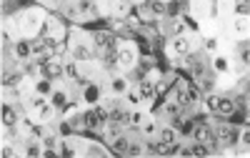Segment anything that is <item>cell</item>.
Returning <instances> with one entry per match:
<instances>
[{"label":"cell","instance_id":"obj_1","mask_svg":"<svg viewBox=\"0 0 250 158\" xmlns=\"http://www.w3.org/2000/svg\"><path fill=\"white\" fill-rule=\"evenodd\" d=\"M50 10H45L43 5H33V8H20L15 13V23L20 30V38H40L43 35V25H45V18Z\"/></svg>","mask_w":250,"mask_h":158},{"label":"cell","instance_id":"obj_2","mask_svg":"<svg viewBox=\"0 0 250 158\" xmlns=\"http://www.w3.org/2000/svg\"><path fill=\"white\" fill-rule=\"evenodd\" d=\"M68 53H70V58H75L78 63L90 61V58H98L95 55V48H93L90 30H83L80 25L68 28Z\"/></svg>","mask_w":250,"mask_h":158},{"label":"cell","instance_id":"obj_3","mask_svg":"<svg viewBox=\"0 0 250 158\" xmlns=\"http://www.w3.org/2000/svg\"><path fill=\"white\" fill-rule=\"evenodd\" d=\"M163 48H165L168 61H173V58H185V55L200 50V33L198 30H190L188 35L168 38V41H163Z\"/></svg>","mask_w":250,"mask_h":158},{"label":"cell","instance_id":"obj_4","mask_svg":"<svg viewBox=\"0 0 250 158\" xmlns=\"http://www.w3.org/2000/svg\"><path fill=\"white\" fill-rule=\"evenodd\" d=\"M115 58H118V70L130 73L138 66V61H140V50H138V41H135V38H118Z\"/></svg>","mask_w":250,"mask_h":158},{"label":"cell","instance_id":"obj_5","mask_svg":"<svg viewBox=\"0 0 250 158\" xmlns=\"http://www.w3.org/2000/svg\"><path fill=\"white\" fill-rule=\"evenodd\" d=\"M40 38H45V41L53 43V45L68 41V28H65V23H62V18L58 13H48L45 25H43V35Z\"/></svg>","mask_w":250,"mask_h":158},{"label":"cell","instance_id":"obj_6","mask_svg":"<svg viewBox=\"0 0 250 158\" xmlns=\"http://www.w3.org/2000/svg\"><path fill=\"white\" fill-rule=\"evenodd\" d=\"M130 86H133V83L128 81V75H125L123 70H113V73H108L105 78H103V83H100L103 95H110V98H123L125 90H128Z\"/></svg>","mask_w":250,"mask_h":158},{"label":"cell","instance_id":"obj_7","mask_svg":"<svg viewBox=\"0 0 250 158\" xmlns=\"http://www.w3.org/2000/svg\"><path fill=\"white\" fill-rule=\"evenodd\" d=\"M223 35H225L230 43H235V41H248V38H250V21H248V18H243V15L228 18V21L223 23Z\"/></svg>","mask_w":250,"mask_h":158},{"label":"cell","instance_id":"obj_8","mask_svg":"<svg viewBox=\"0 0 250 158\" xmlns=\"http://www.w3.org/2000/svg\"><path fill=\"white\" fill-rule=\"evenodd\" d=\"M183 13L190 18V21L195 23V28H198L200 21H205V18H213V15H215V0H185Z\"/></svg>","mask_w":250,"mask_h":158},{"label":"cell","instance_id":"obj_9","mask_svg":"<svg viewBox=\"0 0 250 158\" xmlns=\"http://www.w3.org/2000/svg\"><path fill=\"white\" fill-rule=\"evenodd\" d=\"M93 35V48H95V55H105V53H115L118 48V35L113 30H90Z\"/></svg>","mask_w":250,"mask_h":158},{"label":"cell","instance_id":"obj_10","mask_svg":"<svg viewBox=\"0 0 250 158\" xmlns=\"http://www.w3.org/2000/svg\"><path fill=\"white\" fill-rule=\"evenodd\" d=\"M153 113L158 115L160 123H170L173 118H178V115L183 113V108H180V103L173 98V93L168 90V93H165V101H160V103L153 108Z\"/></svg>","mask_w":250,"mask_h":158},{"label":"cell","instance_id":"obj_11","mask_svg":"<svg viewBox=\"0 0 250 158\" xmlns=\"http://www.w3.org/2000/svg\"><path fill=\"white\" fill-rule=\"evenodd\" d=\"M80 66V81L83 83H103V78L108 75V70L100 66L98 58H90V61H83Z\"/></svg>","mask_w":250,"mask_h":158},{"label":"cell","instance_id":"obj_12","mask_svg":"<svg viewBox=\"0 0 250 158\" xmlns=\"http://www.w3.org/2000/svg\"><path fill=\"white\" fill-rule=\"evenodd\" d=\"M78 3V23L75 25H83V23H95L103 18V10H100V0H75Z\"/></svg>","mask_w":250,"mask_h":158},{"label":"cell","instance_id":"obj_13","mask_svg":"<svg viewBox=\"0 0 250 158\" xmlns=\"http://www.w3.org/2000/svg\"><path fill=\"white\" fill-rule=\"evenodd\" d=\"M62 115L68 118L73 133H88V118H85V106L83 103H73Z\"/></svg>","mask_w":250,"mask_h":158},{"label":"cell","instance_id":"obj_14","mask_svg":"<svg viewBox=\"0 0 250 158\" xmlns=\"http://www.w3.org/2000/svg\"><path fill=\"white\" fill-rule=\"evenodd\" d=\"M140 135L145 138L148 143H155L158 141V135H160V121H158V115L153 111H148V115H145V121L140 123Z\"/></svg>","mask_w":250,"mask_h":158},{"label":"cell","instance_id":"obj_15","mask_svg":"<svg viewBox=\"0 0 250 158\" xmlns=\"http://www.w3.org/2000/svg\"><path fill=\"white\" fill-rule=\"evenodd\" d=\"M20 146V156H25V158H43V151H45V143L40 141V138L33 133L28 135L23 143H18Z\"/></svg>","mask_w":250,"mask_h":158},{"label":"cell","instance_id":"obj_16","mask_svg":"<svg viewBox=\"0 0 250 158\" xmlns=\"http://www.w3.org/2000/svg\"><path fill=\"white\" fill-rule=\"evenodd\" d=\"M238 113L235 108V101H233V95L230 93H220L218 95V103H215V111L210 115H218V118H233Z\"/></svg>","mask_w":250,"mask_h":158},{"label":"cell","instance_id":"obj_17","mask_svg":"<svg viewBox=\"0 0 250 158\" xmlns=\"http://www.w3.org/2000/svg\"><path fill=\"white\" fill-rule=\"evenodd\" d=\"M100 98H103L100 83H83V90H80V103L83 106H95Z\"/></svg>","mask_w":250,"mask_h":158},{"label":"cell","instance_id":"obj_18","mask_svg":"<svg viewBox=\"0 0 250 158\" xmlns=\"http://www.w3.org/2000/svg\"><path fill=\"white\" fill-rule=\"evenodd\" d=\"M105 156H115L110 151V146L105 141H95V138H88L85 143V158H105Z\"/></svg>","mask_w":250,"mask_h":158},{"label":"cell","instance_id":"obj_19","mask_svg":"<svg viewBox=\"0 0 250 158\" xmlns=\"http://www.w3.org/2000/svg\"><path fill=\"white\" fill-rule=\"evenodd\" d=\"M210 70L215 75H223V73H230V53L225 50H218L210 55Z\"/></svg>","mask_w":250,"mask_h":158},{"label":"cell","instance_id":"obj_20","mask_svg":"<svg viewBox=\"0 0 250 158\" xmlns=\"http://www.w3.org/2000/svg\"><path fill=\"white\" fill-rule=\"evenodd\" d=\"M13 55H15L18 63L30 61V58H33V41H30V38H18L15 45H13Z\"/></svg>","mask_w":250,"mask_h":158},{"label":"cell","instance_id":"obj_21","mask_svg":"<svg viewBox=\"0 0 250 158\" xmlns=\"http://www.w3.org/2000/svg\"><path fill=\"white\" fill-rule=\"evenodd\" d=\"M158 141H163L165 146H175L183 141V135L180 131L173 126V123H160V135H158Z\"/></svg>","mask_w":250,"mask_h":158},{"label":"cell","instance_id":"obj_22","mask_svg":"<svg viewBox=\"0 0 250 158\" xmlns=\"http://www.w3.org/2000/svg\"><path fill=\"white\" fill-rule=\"evenodd\" d=\"M23 115H25V108H23V106L3 103V126H15Z\"/></svg>","mask_w":250,"mask_h":158},{"label":"cell","instance_id":"obj_23","mask_svg":"<svg viewBox=\"0 0 250 158\" xmlns=\"http://www.w3.org/2000/svg\"><path fill=\"white\" fill-rule=\"evenodd\" d=\"M85 118H88V133H98L100 135L103 126H105V118L95 111V106H85Z\"/></svg>","mask_w":250,"mask_h":158},{"label":"cell","instance_id":"obj_24","mask_svg":"<svg viewBox=\"0 0 250 158\" xmlns=\"http://www.w3.org/2000/svg\"><path fill=\"white\" fill-rule=\"evenodd\" d=\"M55 13L62 18V21H73V23H78V3H75V0H60Z\"/></svg>","mask_w":250,"mask_h":158},{"label":"cell","instance_id":"obj_25","mask_svg":"<svg viewBox=\"0 0 250 158\" xmlns=\"http://www.w3.org/2000/svg\"><path fill=\"white\" fill-rule=\"evenodd\" d=\"M43 73L50 78V81H60V78H62V58L53 55L50 61H45L43 63Z\"/></svg>","mask_w":250,"mask_h":158},{"label":"cell","instance_id":"obj_26","mask_svg":"<svg viewBox=\"0 0 250 158\" xmlns=\"http://www.w3.org/2000/svg\"><path fill=\"white\" fill-rule=\"evenodd\" d=\"M230 58L238 61V63H248L250 66V43L248 41H235L233 50H230Z\"/></svg>","mask_w":250,"mask_h":158},{"label":"cell","instance_id":"obj_27","mask_svg":"<svg viewBox=\"0 0 250 158\" xmlns=\"http://www.w3.org/2000/svg\"><path fill=\"white\" fill-rule=\"evenodd\" d=\"M20 70H23L25 78H30V81H35V78H40V75H45V73H43V61H35V58L20 63Z\"/></svg>","mask_w":250,"mask_h":158},{"label":"cell","instance_id":"obj_28","mask_svg":"<svg viewBox=\"0 0 250 158\" xmlns=\"http://www.w3.org/2000/svg\"><path fill=\"white\" fill-rule=\"evenodd\" d=\"M25 81V73L20 70V66H15V68H3V86H20Z\"/></svg>","mask_w":250,"mask_h":158},{"label":"cell","instance_id":"obj_29","mask_svg":"<svg viewBox=\"0 0 250 158\" xmlns=\"http://www.w3.org/2000/svg\"><path fill=\"white\" fill-rule=\"evenodd\" d=\"M178 131H180V135L183 138H190V133H193V128H195V118H188V115H178V118H173V121H170Z\"/></svg>","mask_w":250,"mask_h":158},{"label":"cell","instance_id":"obj_30","mask_svg":"<svg viewBox=\"0 0 250 158\" xmlns=\"http://www.w3.org/2000/svg\"><path fill=\"white\" fill-rule=\"evenodd\" d=\"M233 8H235V0H215V18L225 23L228 18H233Z\"/></svg>","mask_w":250,"mask_h":158},{"label":"cell","instance_id":"obj_31","mask_svg":"<svg viewBox=\"0 0 250 158\" xmlns=\"http://www.w3.org/2000/svg\"><path fill=\"white\" fill-rule=\"evenodd\" d=\"M233 88H235V75L233 73L215 75V90L218 93H233Z\"/></svg>","mask_w":250,"mask_h":158},{"label":"cell","instance_id":"obj_32","mask_svg":"<svg viewBox=\"0 0 250 158\" xmlns=\"http://www.w3.org/2000/svg\"><path fill=\"white\" fill-rule=\"evenodd\" d=\"M62 78H68V81H80V66L70 55L62 61Z\"/></svg>","mask_w":250,"mask_h":158},{"label":"cell","instance_id":"obj_33","mask_svg":"<svg viewBox=\"0 0 250 158\" xmlns=\"http://www.w3.org/2000/svg\"><path fill=\"white\" fill-rule=\"evenodd\" d=\"M123 101H125V106H128V108H143V93H140V88L138 86H130L128 90H125Z\"/></svg>","mask_w":250,"mask_h":158},{"label":"cell","instance_id":"obj_34","mask_svg":"<svg viewBox=\"0 0 250 158\" xmlns=\"http://www.w3.org/2000/svg\"><path fill=\"white\" fill-rule=\"evenodd\" d=\"M53 86H55V81H50L48 75H40V78H35V81H33V88H35V93H38V95H45V98H50V93H53Z\"/></svg>","mask_w":250,"mask_h":158},{"label":"cell","instance_id":"obj_35","mask_svg":"<svg viewBox=\"0 0 250 158\" xmlns=\"http://www.w3.org/2000/svg\"><path fill=\"white\" fill-rule=\"evenodd\" d=\"M128 143H130V135H128V131H123L115 141L110 143V151L115 156H128Z\"/></svg>","mask_w":250,"mask_h":158},{"label":"cell","instance_id":"obj_36","mask_svg":"<svg viewBox=\"0 0 250 158\" xmlns=\"http://www.w3.org/2000/svg\"><path fill=\"white\" fill-rule=\"evenodd\" d=\"M133 13L140 18V23H155V15H153V10H150V0L138 3V5L133 8Z\"/></svg>","mask_w":250,"mask_h":158},{"label":"cell","instance_id":"obj_37","mask_svg":"<svg viewBox=\"0 0 250 158\" xmlns=\"http://www.w3.org/2000/svg\"><path fill=\"white\" fill-rule=\"evenodd\" d=\"M145 115H148V111L143 108H130V118H128V131H138L140 123L145 121Z\"/></svg>","mask_w":250,"mask_h":158},{"label":"cell","instance_id":"obj_38","mask_svg":"<svg viewBox=\"0 0 250 158\" xmlns=\"http://www.w3.org/2000/svg\"><path fill=\"white\" fill-rule=\"evenodd\" d=\"M188 151H190V156H210V148L200 141H193V138H188Z\"/></svg>","mask_w":250,"mask_h":158},{"label":"cell","instance_id":"obj_39","mask_svg":"<svg viewBox=\"0 0 250 158\" xmlns=\"http://www.w3.org/2000/svg\"><path fill=\"white\" fill-rule=\"evenodd\" d=\"M98 61H100V66L105 68L108 73L118 70V58H115V53H105V55H98Z\"/></svg>","mask_w":250,"mask_h":158},{"label":"cell","instance_id":"obj_40","mask_svg":"<svg viewBox=\"0 0 250 158\" xmlns=\"http://www.w3.org/2000/svg\"><path fill=\"white\" fill-rule=\"evenodd\" d=\"M150 10L155 15V21L165 18V10H168V3H163V0H150Z\"/></svg>","mask_w":250,"mask_h":158},{"label":"cell","instance_id":"obj_41","mask_svg":"<svg viewBox=\"0 0 250 158\" xmlns=\"http://www.w3.org/2000/svg\"><path fill=\"white\" fill-rule=\"evenodd\" d=\"M233 15H243V18H248V15H250V3H248V0H235Z\"/></svg>","mask_w":250,"mask_h":158},{"label":"cell","instance_id":"obj_42","mask_svg":"<svg viewBox=\"0 0 250 158\" xmlns=\"http://www.w3.org/2000/svg\"><path fill=\"white\" fill-rule=\"evenodd\" d=\"M35 3H38V5H43V8H45V10H50V13H55L60 0H35Z\"/></svg>","mask_w":250,"mask_h":158},{"label":"cell","instance_id":"obj_43","mask_svg":"<svg viewBox=\"0 0 250 158\" xmlns=\"http://www.w3.org/2000/svg\"><path fill=\"white\" fill-rule=\"evenodd\" d=\"M133 3H135V5H138V3H145V0H133Z\"/></svg>","mask_w":250,"mask_h":158}]
</instances>
